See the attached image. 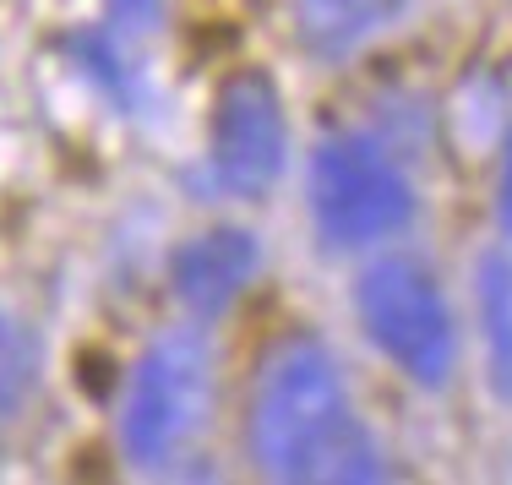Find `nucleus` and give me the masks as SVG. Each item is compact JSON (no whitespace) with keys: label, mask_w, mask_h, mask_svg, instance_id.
Here are the masks:
<instances>
[{"label":"nucleus","mask_w":512,"mask_h":485,"mask_svg":"<svg viewBox=\"0 0 512 485\" xmlns=\"http://www.w3.org/2000/svg\"><path fill=\"white\" fill-rule=\"evenodd\" d=\"M414 0H289L295 11V39L316 60H344L376 33H387Z\"/></svg>","instance_id":"7"},{"label":"nucleus","mask_w":512,"mask_h":485,"mask_svg":"<svg viewBox=\"0 0 512 485\" xmlns=\"http://www.w3.org/2000/svg\"><path fill=\"white\" fill-rule=\"evenodd\" d=\"M71 55H77V66L88 71L93 82L109 93L115 104H137V77L126 71V60H120V44H115V28H88L71 39Z\"/></svg>","instance_id":"10"},{"label":"nucleus","mask_w":512,"mask_h":485,"mask_svg":"<svg viewBox=\"0 0 512 485\" xmlns=\"http://www.w3.org/2000/svg\"><path fill=\"white\" fill-rule=\"evenodd\" d=\"M355 317L387 366H398L414 387L442 393L458 371V322L436 273L409 251L365 262L355 278Z\"/></svg>","instance_id":"2"},{"label":"nucleus","mask_w":512,"mask_h":485,"mask_svg":"<svg viewBox=\"0 0 512 485\" xmlns=\"http://www.w3.org/2000/svg\"><path fill=\"white\" fill-rule=\"evenodd\" d=\"M251 464L267 480H382V453L360 426L338 360L316 338H289L262 360L246 415Z\"/></svg>","instance_id":"1"},{"label":"nucleus","mask_w":512,"mask_h":485,"mask_svg":"<svg viewBox=\"0 0 512 485\" xmlns=\"http://www.w3.org/2000/svg\"><path fill=\"white\" fill-rule=\"evenodd\" d=\"M289 159V120L284 93L267 71H235L213 99L207 126V169L213 186L240 202H256L278 186Z\"/></svg>","instance_id":"5"},{"label":"nucleus","mask_w":512,"mask_h":485,"mask_svg":"<svg viewBox=\"0 0 512 485\" xmlns=\"http://www.w3.org/2000/svg\"><path fill=\"white\" fill-rule=\"evenodd\" d=\"M256 268H262V246H256L251 229L213 224L175 251V262H169V289H175V300L197 322H213L240 300V289L256 278Z\"/></svg>","instance_id":"6"},{"label":"nucleus","mask_w":512,"mask_h":485,"mask_svg":"<svg viewBox=\"0 0 512 485\" xmlns=\"http://www.w3.org/2000/svg\"><path fill=\"white\" fill-rule=\"evenodd\" d=\"M311 229L327 251H371L404 235L414 218V186L398 159L371 137H327L311 153Z\"/></svg>","instance_id":"3"},{"label":"nucleus","mask_w":512,"mask_h":485,"mask_svg":"<svg viewBox=\"0 0 512 485\" xmlns=\"http://www.w3.org/2000/svg\"><path fill=\"white\" fill-rule=\"evenodd\" d=\"M158 22V0H109V28L115 33H142Z\"/></svg>","instance_id":"11"},{"label":"nucleus","mask_w":512,"mask_h":485,"mask_svg":"<svg viewBox=\"0 0 512 485\" xmlns=\"http://www.w3.org/2000/svg\"><path fill=\"white\" fill-rule=\"evenodd\" d=\"M480 289V327H485V371H491V393L512 404V262L502 251L480 262L474 273Z\"/></svg>","instance_id":"8"},{"label":"nucleus","mask_w":512,"mask_h":485,"mask_svg":"<svg viewBox=\"0 0 512 485\" xmlns=\"http://www.w3.org/2000/svg\"><path fill=\"white\" fill-rule=\"evenodd\" d=\"M33 382H39V349H33V333L17 317L0 311V426L28 409Z\"/></svg>","instance_id":"9"},{"label":"nucleus","mask_w":512,"mask_h":485,"mask_svg":"<svg viewBox=\"0 0 512 485\" xmlns=\"http://www.w3.org/2000/svg\"><path fill=\"white\" fill-rule=\"evenodd\" d=\"M496 218H502V229L512 235V131L502 142V175H496Z\"/></svg>","instance_id":"12"},{"label":"nucleus","mask_w":512,"mask_h":485,"mask_svg":"<svg viewBox=\"0 0 512 485\" xmlns=\"http://www.w3.org/2000/svg\"><path fill=\"white\" fill-rule=\"evenodd\" d=\"M213 404V349L202 333H164L142 349L120 404V453L137 469H164L197 442Z\"/></svg>","instance_id":"4"}]
</instances>
